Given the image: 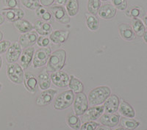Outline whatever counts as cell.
<instances>
[{
	"label": "cell",
	"instance_id": "cell-1",
	"mask_svg": "<svg viewBox=\"0 0 147 130\" xmlns=\"http://www.w3.org/2000/svg\"><path fill=\"white\" fill-rule=\"evenodd\" d=\"M66 52L64 49H58L51 54L47 62V71L50 73L58 71L65 65Z\"/></svg>",
	"mask_w": 147,
	"mask_h": 130
},
{
	"label": "cell",
	"instance_id": "cell-2",
	"mask_svg": "<svg viewBox=\"0 0 147 130\" xmlns=\"http://www.w3.org/2000/svg\"><path fill=\"white\" fill-rule=\"evenodd\" d=\"M111 94V90L107 86H99L90 90L88 97V104L90 106H99L107 100Z\"/></svg>",
	"mask_w": 147,
	"mask_h": 130
},
{
	"label": "cell",
	"instance_id": "cell-3",
	"mask_svg": "<svg viewBox=\"0 0 147 130\" xmlns=\"http://www.w3.org/2000/svg\"><path fill=\"white\" fill-rule=\"evenodd\" d=\"M74 100V93L72 90H66L59 94L54 102L55 110H63L69 108Z\"/></svg>",
	"mask_w": 147,
	"mask_h": 130
},
{
	"label": "cell",
	"instance_id": "cell-4",
	"mask_svg": "<svg viewBox=\"0 0 147 130\" xmlns=\"http://www.w3.org/2000/svg\"><path fill=\"white\" fill-rule=\"evenodd\" d=\"M7 74L9 79L13 83L20 85L23 82L24 73V69L19 64L16 63L9 64L7 67Z\"/></svg>",
	"mask_w": 147,
	"mask_h": 130
},
{
	"label": "cell",
	"instance_id": "cell-5",
	"mask_svg": "<svg viewBox=\"0 0 147 130\" xmlns=\"http://www.w3.org/2000/svg\"><path fill=\"white\" fill-rule=\"evenodd\" d=\"M52 54L50 47H42L35 52L33 56V68L38 69L44 66L48 62L49 58Z\"/></svg>",
	"mask_w": 147,
	"mask_h": 130
},
{
	"label": "cell",
	"instance_id": "cell-6",
	"mask_svg": "<svg viewBox=\"0 0 147 130\" xmlns=\"http://www.w3.org/2000/svg\"><path fill=\"white\" fill-rule=\"evenodd\" d=\"M74 110L77 115H82L88 108V100L85 94H77L74 100Z\"/></svg>",
	"mask_w": 147,
	"mask_h": 130
},
{
	"label": "cell",
	"instance_id": "cell-7",
	"mask_svg": "<svg viewBox=\"0 0 147 130\" xmlns=\"http://www.w3.org/2000/svg\"><path fill=\"white\" fill-rule=\"evenodd\" d=\"M52 15L58 22L63 24H67L70 22V16L66 11V9L63 6L55 5L49 9Z\"/></svg>",
	"mask_w": 147,
	"mask_h": 130
},
{
	"label": "cell",
	"instance_id": "cell-8",
	"mask_svg": "<svg viewBox=\"0 0 147 130\" xmlns=\"http://www.w3.org/2000/svg\"><path fill=\"white\" fill-rule=\"evenodd\" d=\"M51 80L52 83L55 86L59 88H65L69 86V81H70V76L65 71H58L53 72L51 73Z\"/></svg>",
	"mask_w": 147,
	"mask_h": 130
},
{
	"label": "cell",
	"instance_id": "cell-9",
	"mask_svg": "<svg viewBox=\"0 0 147 130\" xmlns=\"http://www.w3.org/2000/svg\"><path fill=\"white\" fill-rule=\"evenodd\" d=\"M22 46L18 42H14L8 48L6 53V60L8 63H14L22 55Z\"/></svg>",
	"mask_w": 147,
	"mask_h": 130
},
{
	"label": "cell",
	"instance_id": "cell-10",
	"mask_svg": "<svg viewBox=\"0 0 147 130\" xmlns=\"http://www.w3.org/2000/svg\"><path fill=\"white\" fill-rule=\"evenodd\" d=\"M2 15L8 22H15L22 19L24 16V12L19 7L16 8H5L2 9Z\"/></svg>",
	"mask_w": 147,
	"mask_h": 130
},
{
	"label": "cell",
	"instance_id": "cell-11",
	"mask_svg": "<svg viewBox=\"0 0 147 130\" xmlns=\"http://www.w3.org/2000/svg\"><path fill=\"white\" fill-rule=\"evenodd\" d=\"M105 111L104 106H94L86 110L82 115V120L84 122L94 121L102 115Z\"/></svg>",
	"mask_w": 147,
	"mask_h": 130
},
{
	"label": "cell",
	"instance_id": "cell-12",
	"mask_svg": "<svg viewBox=\"0 0 147 130\" xmlns=\"http://www.w3.org/2000/svg\"><path fill=\"white\" fill-rule=\"evenodd\" d=\"M57 93V90H54V89H47V90L43 91L37 98V105H38L40 107H44L46 105L49 104L53 100L54 97Z\"/></svg>",
	"mask_w": 147,
	"mask_h": 130
},
{
	"label": "cell",
	"instance_id": "cell-13",
	"mask_svg": "<svg viewBox=\"0 0 147 130\" xmlns=\"http://www.w3.org/2000/svg\"><path fill=\"white\" fill-rule=\"evenodd\" d=\"M38 38V33L35 32H30L27 33L22 34L19 37V41L21 46L23 48H28L31 47L37 42V40Z\"/></svg>",
	"mask_w": 147,
	"mask_h": 130
},
{
	"label": "cell",
	"instance_id": "cell-14",
	"mask_svg": "<svg viewBox=\"0 0 147 130\" xmlns=\"http://www.w3.org/2000/svg\"><path fill=\"white\" fill-rule=\"evenodd\" d=\"M119 103H120V100L117 96L115 94L110 95L104 104L105 111L107 113H115L117 112L119 109Z\"/></svg>",
	"mask_w": 147,
	"mask_h": 130
},
{
	"label": "cell",
	"instance_id": "cell-15",
	"mask_svg": "<svg viewBox=\"0 0 147 130\" xmlns=\"http://www.w3.org/2000/svg\"><path fill=\"white\" fill-rule=\"evenodd\" d=\"M35 54V48L32 46L26 48L22 52L20 58V64L24 70L27 69L30 65Z\"/></svg>",
	"mask_w": 147,
	"mask_h": 130
},
{
	"label": "cell",
	"instance_id": "cell-16",
	"mask_svg": "<svg viewBox=\"0 0 147 130\" xmlns=\"http://www.w3.org/2000/svg\"><path fill=\"white\" fill-rule=\"evenodd\" d=\"M116 13H117V10L113 5L106 4L101 6L97 14L101 18L108 20V19H112L113 17H115Z\"/></svg>",
	"mask_w": 147,
	"mask_h": 130
},
{
	"label": "cell",
	"instance_id": "cell-17",
	"mask_svg": "<svg viewBox=\"0 0 147 130\" xmlns=\"http://www.w3.org/2000/svg\"><path fill=\"white\" fill-rule=\"evenodd\" d=\"M23 82L24 84L26 89L29 92L32 93V94H35L36 92L38 79L35 77V74L30 73V72H27V73H24Z\"/></svg>",
	"mask_w": 147,
	"mask_h": 130
},
{
	"label": "cell",
	"instance_id": "cell-18",
	"mask_svg": "<svg viewBox=\"0 0 147 130\" xmlns=\"http://www.w3.org/2000/svg\"><path fill=\"white\" fill-rule=\"evenodd\" d=\"M99 121L104 126L114 127L119 124L120 121V115L115 113H105L101 116Z\"/></svg>",
	"mask_w": 147,
	"mask_h": 130
},
{
	"label": "cell",
	"instance_id": "cell-19",
	"mask_svg": "<svg viewBox=\"0 0 147 130\" xmlns=\"http://www.w3.org/2000/svg\"><path fill=\"white\" fill-rule=\"evenodd\" d=\"M69 31L63 30H55L49 35V39L52 43L55 44H60L63 43L68 40L69 37Z\"/></svg>",
	"mask_w": 147,
	"mask_h": 130
},
{
	"label": "cell",
	"instance_id": "cell-20",
	"mask_svg": "<svg viewBox=\"0 0 147 130\" xmlns=\"http://www.w3.org/2000/svg\"><path fill=\"white\" fill-rule=\"evenodd\" d=\"M34 29L36 32L42 36L50 35L52 32V27L48 22L42 20H37L34 24Z\"/></svg>",
	"mask_w": 147,
	"mask_h": 130
},
{
	"label": "cell",
	"instance_id": "cell-21",
	"mask_svg": "<svg viewBox=\"0 0 147 130\" xmlns=\"http://www.w3.org/2000/svg\"><path fill=\"white\" fill-rule=\"evenodd\" d=\"M119 32L122 38L126 40H132L135 39V32L132 27L127 24H121L119 26Z\"/></svg>",
	"mask_w": 147,
	"mask_h": 130
},
{
	"label": "cell",
	"instance_id": "cell-22",
	"mask_svg": "<svg viewBox=\"0 0 147 130\" xmlns=\"http://www.w3.org/2000/svg\"><path fill=\"white\" fill-rule=\"evenodd\" d=\"M38 85L40 90H46L50 88L51 78L50 75L47 70H44L39 73L38 77Z\"/></svg>",
	"mask_w": 147,
	"mask_h": 130
},
{
	"label": "cell",
	"instance_id": "cell-23",
	"mask_svg": "<svg viewBox=\"0 0 147 130\" xmlns=\"http://www.w3.org/2000/svg\"><path fill=\"white\" fill-rule=\"evenodd\" d=\"M13 25L15 28L18 30V32L22 34L31 32L34 28V26L32 25V23H30L29 21L23 19V18L13 22Z\"/></svg>",
	"mask_w": 147,
	"mask_h": 130
},
{
	"label": "cell",
	"instance_id": "cell-24",
	"mask_svg": "<svg viewBox=\"0 0 147 130\" xmlns=\"http://www.w3.org/2000/svg\"><path fill=\"white\" fill-rule=\"evenodd\" d=\"M119 112L121 115L127 117V118H134L136 116V112L134 109L132 108L129 104L126 102L124 100H121L119 103Z\"/></svg>",
	"mask_w": 147,
	"mask_h": 130
},
{
	"label": "cell",
	"instance_id": "cell-25",
	"mask_svg": "<svg viewBox=\"0 0 147 130\" xmlns=\"http://www.w3.org/2000/svg\"><path fill=\"white\" fill-rule=\"evenodd\" d=\"M69 86L71 90H72L75 94L82 93V91L84 90V85L82 84V82H81L80 80L76 78L73 75L70 77V81H69Z\"/></svg>",
	"mask_w": 147,
	"mask_h": 130
},
{
	"label": "cell",
	"instance_id": "cell-26",
	"mask_svg": "<svg viewBox=\"0 0 147 130\" xmlns=\"http://www.w3.org/2000/svg\"><path fill=\"white\" fill-rule=\"evenodd\" d=\"M132 28L135 34L139 37H142L146 32V27L144 22L138 18H133L132 22Z\"/></svg>",
	"mask_w": 147,
	"mask_h": 130
},
{
	"label": "cell",
	"instance_id": "cell-27",
	"mask_svg": "<svg viewBox=\"0 0 147 130\" xmlns=\"http://www.w3.org/2000/svg\"><path fill=\"white\" fill-rule=\"evenodd\" d=\"M66 11L69 16L74 17L78 13L80 10V5L78 0H69L66 4Z\"/></svg>",
	"mask_w": 147,
	"mask_h": 130
},
{
	"label": "cell",
	"instance_id": "cell-28",
	"mask_svg": "<svg viewBox=\"0 0 147 130\" xmlns=\"http://www.w3.org/2000/svg\"><path fill=\"white\" fill-rule=\"evenodd\" d=\"M86 25L90 31H96L99 28V21L96 15H86Z\"/></svg>",
	"mask_w": 147,
	"mask_h": 130
},
{
	"label": "cell",
	"instance_id": "cell-29",
	"mask_svg": "<svg viewBox=\"0 0 147 130\" xmlns=\"http://www.w3.org/2000/svg\"><path fill=\"white\" fill-rule=\"evenodd\" d=\"M68 125L74 130H80L81 127V121L79 119L78 115L70 114L67 117Z\"/></svg>",
	"mask_w": 147,
	"mask_h": 130
},
{
	"label": "cell",
	"instance_id": "cell-30",
	"mask_svg": "<svg viewBox=\"0 0 147 130\" xmlns=\"http://www.w3.org/2000/svg\"><path fill=\"white\" fill-rule=\"evenodd\" d=\"M101 7V0H88V11L91 15H96Z\"/></svg>",
	"mask_w": 147,
	"mask_h": 130
},
{
	"label": "cell",
	"instance_id": "cell-31",
	"mask_svg": "<svg viewBox=\"0 0 147 130\" xmlns=\"http://www.w3.org/2000/svg\"><path fill=\"white\" fill-rule=\"evenodd\" d=\"M121 125L122 126L123 128L127 129L128 130H134L140 125V123L134 119L123 118L121 120Z\"/></svg>",
	"mask_w": 147,
	"mask_h": 130
},
{
	"label": "cell",
	"instance_id": "cell-32",
	"mask_svg": "<svg viewBox=\"0 0 147 130\" xmlns=\"http://www.w3.org/2000/svg\"><path fill=\"white\" fill-rule=\"evenodd\" d=\"M22 5L29 10H34L40 6V0H21Z\"/></svg>",
	"mask_w": 147,
	"mask_h": 130
},
{
	"label": "cell",
	"instance_id": "cell-33",
	"mask_svg": "<svg viewBox=\"0 0 147 130\" xmlns=\"http://www.w3.org/2000/svg\"><path fill=\"white\" fill-rule=\"evenodd\" d=\"M113 5L118 10H124L127 8V0H111Z\"/></svg>",
	"mask_w": 147,
	"mask_h": 130
},
{
	"label": "cell",
	"instance_id": "cell-34",
	"mask_svg": "<svg viewBox=\"0 0 147 130\" xmlns=\"http://www.w3.org/2000/svg\"><path fill=\"white\" fill-rule=\"evenodd\" d=\"M98 127H99V124L96 122H85V123L80 127V130H96V129Z\"/></svg>",
	"mask_w": 147,
	"mask_h": 130
},
{
	"label": "cell",
	"instance_id": "cell-35",
	"mask_svg": "<svg viewBox=\"0 0 147 130\" xmlns=\"http://www.w3.org/2000/svg\"><path fill=\"white\" fill-rule=\"evenodd\" d=\"M36 43L40 47H47L50 43V39L46 36H40L37 40Z\"/></svg>",
	"mask_w": 147,
	"mask_h": 130
},
{
	"label": "cell",
	"instance_id": "cell-36",
	"mask_svg": "<svg viewBox=\"0 0 147 130\" xmlns=\"http://www.w3.org/2000/svg\"><path fill=\"white\" fill-rule=\"evenodd\" d=\"M11 45L10 40H4L0 41V54H3L7 52L10 46Z\"/></svg>",
	"mask_w": 147,
	"mask_h": 130
},
{
	"label": "cell",
	"instance_id": "cell-37",
	"mask_svg": "<svg viewBox=\"0 0 147 130\" xmlns=\"http://www.w3.org/2000/svg\"><path fill=\"white\" fill-rule=\"evenodd\" d=\"M3 3L7 8H16L18 7L17 0H3Z\"/></svg>",
	"mask_w": 147,
	"mask_h": 130
},
{
	"label": "cell",
	"instance_id": "cell-38",
	"mask_svg": "<svg viewBox=\"0 0 147 130\" xmlns=\"http://www.w3.org/2000/svg\"><path fill=\"white\" fill-rule=\"evenodd\" d=\"M140 9L138 7H132L130 10H129V16L133 17L134 18H137L140 15Z\"/></svg>",
	"mask_w": 147,
	"mask_h": 130
},
{
	"label": "cell",
	"instance_id": "cell-39",
	"mask_svg": "<svg viewBox=\"0 0 147 130\" xmlns=\"http://www.w3.org/2000/svg\"><path fill=\"white\" fill-rule=\"evenodd\" d=\"M40 18H42V19H43V21H44V22H50V21H52V13H51V12L49 11V10H47V11H46L45 13H44V15L40 17Z\"/></svg>",
	"mask_w": 147,
	"mask_h": 130
},
{
	"label": "cell",
	"instance_id": "cell-40",
	"mask_svg": "<svg viewBox=\"0 0 147 130\" xmlns=\"http://www.w3.org/2000/svg\"><path fill=\"white\" fill-rule=\"evenodd\" d=\"M36 12H35V13H36V15L38 17H39V18H40V17L42 16V15H44V13H46V11H47V9L45 8V7H44V6H42V5H40V7H38V8L36 9Z\"/></svg>",
	"mask_w": 147,
	"mask_h": 130
},
{
	"label": "cell",
	"instance_id": "cell-41",
	"mask_svg": "<svg viewBox=\"0 0 147 130\" xmlns=\"http://www.w3.org/2000/svg\"><path fill=\"white\" fill-rule=\"evenodd\" d=\"M55 2V0H40V5L44 7H49Z\"/></svg>",
	"mask_w": 147,
	"mask_h": 130
},
{
	"label": "cell",
	"instance_id": "cell-42",
	"mask_svg": "<svg viewBox=\"0 0 147 130\" xmlns=\"http://www.w3.org/2000/svg\"><path fill=\"white\" fill-rule=\"evenodd\" d=\"M55 2L58 5L64 6V5H66L67 2H69V0H55Z\"/></svg>",
	"mask_w": 147,
	"mask_h": 130
},
{
	"label": "cell",
	"instance_id": "cell-43",
	"mask_svg": "<svg viewBox=\"0 0 147 130\" xmlns=\"http://www.w3.org/2000/svg\"><path fill=\"white\" fill-rule=\"evenodd\" d=\"M96 130H111L110 129V127H107V126H101V127H97L96 129Z\"/></svg>",
	"mask_w": 147,
	"mask_h": 130
},
{
	"label": "cell",
	"instance_id": "cell-44",
	"mask_svg": "<svg viewBox=\"0 0 147 130\" xmlns=\"http://www.w3.org/2000/svg\"><path fill=\"white\" fill-rule=\"evenodd\" d=\"M5 18L4 17V15L0 13V25H2V24L5 22Z\"/></svg>",
	"mask_w": 147,
	"mask_h": 130
},
{
	"label": "cell",
	"instance_id": "cell-45",
	"mask_svg": "<svg viewBox=\"0 0 147 130\" xmlns=\"http://www.w3.org/2000/svg\"><path fill=\"white\" fill-rule=\"evenodd\" d=\"M144 24L145 26V27H147V14L145 15L144 18Z\"/></svg>",
	"mask_w": 147,
	"mask_h": 130
},
{
	"label": "cell",
	"instance_id": "cell-46",
	"mask_svg": "<svg viewBox=\"0 0 147 130\" xmlns=\"http://www.w3.org/2000/svg\"><path fill=\"white\" fill-rule=\"evenodd\" d=\"M143 38H144V40H145L146 43H147V32H146H146H145L144 35H143Z\"/></svg>",
	"mask_w": 147,
	"mask_h": 130
},
{
	"label": "cell",
	"instance_id": "cell-47",
	"mask_svg": "<svg viewBox=\"0 0 147 130\" xmlns=\"http://www.w3.org/2000/svg\"><path fill=\"white\" fill-rule=\"evenodd\" d=\"M2 38H3V33L0 31V41H2Z\"/></svg>",
	"mask_w": 147,
	"mask_h": 130
},
{
	"label": "cell",
	"instance_id": "cell-48",
	"mask_svg": "<svg viewBox=\"0 0 147 130\" xmlns=\"http://www.w3.org/2000/svg\"><path fill=\"white\" fill-rule=\"evenodd\" d=\"M2 57L0 56V69L2 68Z\"/></svg>",
	"mask_w": 147,
	"mask_h": 130
},
{
	"label": "cell",
	"instance_id": "cell-49",
	"mask_svg": "<svg viewBox=\"0 0 147 130\" xmlns=\"http://www.w3.org/2000/svg\"><path fill=\"white\" fill-rule=\"evenodd\" d=\"M115 130H128V129H124V128H123V127H120V128H118V129H116Z\"/></svg>",
	"mask_w": 147,
	"mask_h": 130
},
{
	"label": "cell",
	"instance_id": "cell-50",
	"mask_svg": "<svg viewBox=\"0 0 147 130\" xmlns=\"http://www.w3.org/2000/svg\"><path fill=\"white\" fill-rule=\"evenodd\" d=\"M2 84L0 83V91H1V90H2Z\"/></svg>",
	"mask_w": 147,
	"mask_h": 130
},
{
	"label": "cell",
	"instance_id": "cell-51",
	"mask_svg": "<svg viewBox=\"0 0 147 130\" xmlns=\"http://www.w3.org/2000/svg\"><path fill=\"white\" fill-rule=\"evenodd\" d=\"M101 1H102V2H107L108 0H101Z\"/></svg>",
	"mask_w": 147,
	"mask_h": 130
}]
</instances>
